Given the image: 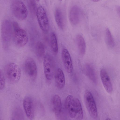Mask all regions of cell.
<instances>
[{
  "mask_svg": "<svg viewBox=\"0 0 120 120\" xmlns=\"http://www.w3.org/2000/svg\"><path fill=\"white\" fill-rule=\"evenodd\" d=\"M5 76L7 80L11 83H15L19 80L21 72L19 67L15 64L11 63L7 64L4 69Z\"/></svg>",
  "mask_w": 120,
  "mask_h": 120,
  "instance_id": "1",
  "label": "cell"
},
{
  "mask_svg": "<svg viewBox=\"0 0 120 120\" xmlns=\"http://www.w3.org/2000/svg\"><path fill=\"white\" fill-rule=\"evenodd\" d=\"M12 26L10 21L5 20L2 23L1 34L3 47L7 50L9 46L12 37Z\"/></svg>",
  "mask_w": 120,
  "mask_h": 120,
  "instance_id": "2",
  "label": "cell"
},
{
  "mask_svg": "<svg viewBox=\"0 0 120 120\" xmlns=\"http://www.w3.org/2000/svg\"><path fill=\"white\" fill-rule=\"evenodd\" d=\"M11 9L14 15L19 20H24L27 17V9L25 5L21 1H14L11 5Z\"/></svg>",
  "mask_w": 120,
  "mask_h": 120,
  "instance_id": "3",
  "label": "cell"
},
{
  "mask_svg": "<svg viewBox=\"0 0 120 120\" xmlns=\"http://www.w3.org/2000/svg\"><path fill=\"white\" fill-rule=\"evenodd\" d=\"M13 29V37L15 44L19 47L24 46L28 41V37L26 32L19 26Z\"/></svg>",
  "mask_w": 120,
  "mask_h": 120,
  "instance_id": "4",
  "label": "cell"
},
{
  "mask_svg": "<svg viewBox=\"0 0 120 120\" xmlns=\"http://www.w3.org/2000/svg\"><path fill=\"white\" fill-rule=\"evenodd\" d=\"M85 103L90 115L92 118H96L98 116L97 108L93 97L89 91L86 90L84 95Z\"/></svg>",
  "mask_w": 120,
  "mask_h": 120,
  "instance_id": "5",
  "label": "cell"
},
{
  "mask_svg": "<svg viewBox=\"0 0 120 120\" xmlns=\"http://www.w3.org/2000/svg\"><path fill=\"white\" fill-rule=\"evenodd\" d=\"M43 66L46 78L48 80H51L54 75L55 64L53 58L49 54H47L44 57Z\"/></svg>",
  "mask_w": 120,
  "mask_h": 120,
  "instance_id": "6",
  "label": "cell"
},
{
  "mask_svg": "<svg viewBox=\"0 0 120 120\" xmlns=\"http://www.w3.org/2000/svg\"><path fill=\"white\" fill-rule=\"evenodd\" d=\"M37 17L39 26L42 30L45 32H48L49 25L48 18L44 8L40 6L37 9Z\"/></svg>",
  "mask_w": 120,
  "mask_h": 120,
  "instance_id": "7",
  "label": "cell"
},
{
  "mask_svg": "<svg viewBox=\"0 0 120 120\" xmlns=\"http://www.w3.org/2000/svg\"><path fill=\"white\" fill-rule=\"evenodd\" d=\"M25 71L31 79H34L37 75V69L36 63L31 57H28L26 60L24 65Z\"/></svg>",
  "mask_w": 120,
  "mask_h": 120,
  "instance_id": "8",
  "label": "cell"
},
{
  "mask_svg": "<svg viewBox=\"0 0 120 120\" xmlns=\"http://www.w3.org/2000/svg\"><path fill=\"white\" fill-rule=\"evenodd\" d=\"M23 107L27 117L29 119H33L34 116V107L32 99L27 97L23 101Z\"/></svg>",
  "mask_w": 120,
  "mask_h": 120,
  "instance_id": "9",
  "label": "cell"
},
{
  "mask_svg": "<svg viewBox=\"0 0 120 120\" xmlns=\"http://www.w3.org/2000/svg\"><path fill=\"white\" fill-rule=\"evenodd\" d=\"M65 105L70 117L72 118H75L76 115L75 104L74 98L72 95H69L67 96Z\"/></svg>",
  "mask_w": 120,
  "mask_h": 120,
  "instance_id": "10",
  "label": "cell"
},
{
  "mask_svg": "<svg viewBox=\"0 0 120 120\" xmlns=\"http://www.w3.org/2000/svg\"><path fill=\"white\" fill-rule=\"evenodd\" d=\"M61 58L64 67L68 73H71L72 71V62L70 53L67 49H64L61 52Z\"/></svg>",
  "mask_w": 120,
  "mask_h": 120,
  "instance_id": "11",
  "label": "cell"
},
{
  "mask_svg": "<svg viewBox=\"0 0 120 120\" xmlns=\"http://www.w3.org/2000/svg\"><path fill=\"white\" fill-rule=\"evenodd\" d=\"M100 76L102 83L106 91L109 93H111L113 90L112 84L108 73L104 69L101 70Z\"/></svg>",
  "mask_w": 120,
  "mask_h": 120,
  "instance_id": "12",
  "label": "cell"
},
{
  "mask_svg": "<svg viewBox=\"0 0 120 120\" xmlns=\"http://www.w3.org/2000/svg\"><path fill=\"white\" fill-rule=\"evenodd\" d=\"M81 11L80 8L77 6L73 7L69 12V19L71 23L75 25L78 24L80 20Z\"/></svg>",
  "mask_w": 120,
  "mask_h": 120,
  "instance_id": "13",
  "label": "cell"
},
{
  "mask_svg": "<svg viewBox=\"0 0 120 120\" xmlns=\"http://www.w3.org/2000/svg\"><path fill=\"white\" fill-rule=\"evenodd\" d=\"M52 104L53 110L56 115L59 116L61 113L62 105L60 97L58 95L55 94L52 97Z\"/></svg>",
  "mask_w": 120,
  "mask_h": 120,
  "instance_id": "14",
  "label": "cell"
},
{
  "mask_svg": "<svg viewBox=\"0 0 120 120\" xmlns=\"http://www.w3.org/2000/svg\"><path fill=\"white\" fill-rule=\"evenodd\" d=\"M55 79L57 87L60 89L63 88L65 85V79L63 72L60 68H58L56 70Z\"/></svg>",
  "mask_w": 120,
  "mask_h": 120,
  "instance_id": "15",
  "label": "cell"
},
{
  "mask_svg": "<svg viewBox=\"0 0 120 120\" xmlns=\"http://www.w3.org/2000/svg\"><path fill=\"white\" fill-rule=\"evenodd\" d=\"M55 18L58 27L61 29H64L65 25V22L63 13L59 8L57 9L55 11Z\"/></svg>",
  "mask_w": 120,
  "mask_h": 120,
  "instance_id": "16",
  "label": "cell"
},
{
  "mask_svg": "<svg viewBox=\"0 0 120 120\" xmlns=\"http://www.w3.org/2000/svg\"><path fill=\"white\" fill-rule=\"evenodd\" d=\"M76 41L79 53L81 56L83 55L85 52L86 44L85 41L82 36L78 35L76 37Z\"/></svg>",
  "mask_w": 120,
  "mask_h": 120,
  "instance_id": "17",
  "label": "cell"
},
{
  "mask_svg": "<svg viewBox=\"0 0 120 120\" xmlns=\"http://www.w3.org/2000/svg\"><path fill=\"white\" fill-rule=\"evenodd\" d=\"M84 71L86 75L94 83L97 82L95 72L93 68L89 64H86L85 66Z\"/></svg>",
  "mask_w": 120,
  "mask_h": 120,
  "instance_id": "18",
  "label": "cell"
},
{
  "mask_svg": "<svg viewBox=\"0 0 120 120\" xmlns=\"http://www.w3.org/2000/svg\"><path fill=\"white\" fill-rule=\"evenodd\" d=\"M50 42L52 51L54 54L56 55L58 51V44L56 35L53 32L51 33Z\"/></svg>",
  "mask_w": 120,
  "mask_h": 120,
  "instance_id": "19",
  "label": "cell"
},
{
  "mask_svg": "<svg viewBox=\"0 0 120 120\" xmlns=\"http://www.w3.org/2000/svg\"><path fill=\"white\" fill-rule=\"evenodd\" d=\"M36 52L37 57L41 58L45 55V49L44 45L41 42H37L35 46Z\"/></svg>",
  "mask_w": 120,
  "mask_h": 120,
  "instance_id": "20",
  "label": "cell"
},
{
  "mask_svg": "<svg viewBox=\"0 0 120 120\" xmlns=\"http://www.w3.org/2000/svg\"><path fill=\"white\" fill-rule=\"evenodd\" d=\"M76 113V117L79 120L82 119L83 117V114L81 103L79 99L74 98Z\"/></svg>",
  "mask_w": 120,
  "mask_h": 120,
  "instance_id": "21",
  "label": "cell"
},
{
  "mask_svg": "<svg viewBox=\"0 0 120 120\" xmlns=\"http://www.w3.org/2000/svg\"><path fill=\"white\" fill-rule=\"evenodd\" d=\"M105 39L107 45L110 48L113 47L115 42L112 34L109 30L107 28L105 32Z\"/></svg>",
  "mask_w": 120,
  "mask_h": 120,
  "instance_id": "22",
  "label": "cell"
},
{
  "mask_svg": "<svg viewBox=\"0 0 120 120\" xmlns=\"http://www.w3.org/2000/svg\"><path fill=\"white\" fill-rule=\"evenodd\" d=\"M5 85V79L4 74L0 69V90L4 88Z\"/></svg>",
  "mask_w": 120,
  "mask_h": 120,
  "instance_id": "23",
  "label": "cell"
},
{
  "mask_svg": "<svg viewBox=\"0 0 120 120\" xmlns=\"http://www.w3.org/2000/svg\"><path fill=\"white\" fill-rule=\"evenodd\" d=\"M29 7L31 11L33 13L36 12V5L35 2L33 0H30L29 3Z\"/></svg>",
  "mask_w": 120,
  "mask_h": 120,
  "instance_id": "24",
  "label": "cell"
},
{
  "mask_svg": "<svg viewBox=\"0 0 120 120\" xmlns=\"http://www.w3.org/2000/svg\"><path fill=\"white\" fill-rule=\"evenodd\" d=\"M92 1L94 2H97L99 1L100 0H91Z\"/></svg>",
  "mask_w": 120,
  "mask_h": 120,
  "instance_id": "25",
  "label": "cell"
},
{
  "mask_svg": "<svg viewBox=\"0 0 120 120\" xmlns=\"http://www.w3.org/2000/svg\"><path fill=\"white\" fill-rule=\"evenodd\" d=\"M37 1H39V0H36Z\"/></svg>",
  "mask_w": 120,
  "mask_h": 120,
  "instance_id": "26",
  "label": "cell"
},
{
  "mask_svg": "<svg viewBox=\"0 0 120 120\" xmlns=\"http://www.w3.org/2000/svg\"><path fill=\"white\" fill-rule=\"evenodd\" d=\"M60 0V1H61V0Z\"/></svg>",
  "mask_w": 120,
  "mask_h": 120,
  "instance_id": "27",
  "label": "cell"
}]
</instances>
